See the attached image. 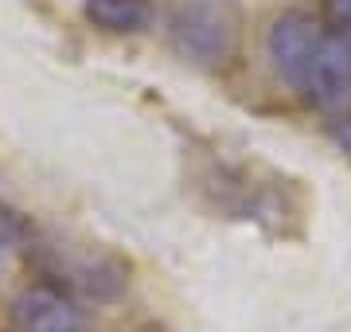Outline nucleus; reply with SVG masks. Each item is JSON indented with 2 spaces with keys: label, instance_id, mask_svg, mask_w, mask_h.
Instances as JSON below:
<instances>
[{
  "label": "nucleus",
  "instance_id": "1",
  "mask_svg": "<svg viewBox=\"0 0 351 332\" xmlns=\"http://www.w3.org/2000/svg\"><path fill=\"white\" fill-rule=\"evenodd\" d=\"M269 67L324 114H351V36L328 32L308 12L277 16L265 32Z\"/></svg>",
  "mask_w": 351,
  "mask_h": 332
},
{
  "label": "nucleus",
  "instance_id": "3",
  "mask_svg": "<svg viewBox=\"0 0 351 332\" xmlns=\"http://www.w3.org/2000/svg\"><path fill=\"white\" fill-rule=\"evenodd\" d=\"M39 270L55 278L71 297H94V301H113L125 289V270L110 254H101L94 246H75V243H43L39 246Z\"/></svg>",
  "mask_w": 351,
  "mask_h": 332
},
{
  "label": "nucleus",
  "instance_id": "6",
  "mask_svg": "<svg viewBox=\"0 0 351 332\" xmlns=\"http://www.w3.org/2000/svg\"><path fill=\"white\" fill-rule=\"evenodd\" d=\"M24 243H27V223H24V215H20L16 207L0 204V258H8L12 250H20Z\"/></svg>",
  "mask_w": 351,
  "mask_h": 332
},
{
  "label": "nucleus",
  "instance_id": "7",
  "mask_svg": "<svg viewBox=\"0 0 351 332\" xmlns=\"http://www.w3.org/2000/svg\"><path fill=\"white\" fill-rule=\"evenodd\" d=\"M324 8H328V16L336 20L339 32L351 36V0H324Z\"/></svg>",
  "mask_w": 351,
  "mask_h": 332
},
{
  "label": "nucleus",
  "instance_id": "8",
  "mask_svg": "<svg viewBox=\"0 0 351 332\" xmlns=\"http://www.w3.org/2000/svg\"><path fill=\"white\" fill-rule=\"evenodd\" d=\"M332 141H336L343 153H351V114H343L339 121H332Z\"/></svg>",
  "mask_w": 351,
  "mask_h": 332
},
{
  "label": "nucleus",
  "instance_id": "2",
  "mask_svg": "<svg viewBox=\"0 0 351 332\" xmlns=\"http://www.w3.org/2000/svg\"><path fill=\"white\" fill-rule=\"evenodd\" d=\"M168 43L199 71H226L242 47V16L234 0H180L168 20Z\"/></svg>",
  "mask_w": 351,
  "mask_h": 332
},
{
  "label": "nucleus",
  "instance_id": "5",
  "mask_svg": "<svg viewBox=\"0 0 351 332\" xmlns=\"http://www.w3.org/2000/svg\"><path fill=\"white\" fill-rule=\"evenodd\" d=\"M82 12L90 24L110 36H137L152 24L149 0H82Z\"/></svg>",
  "mask_w": 351,
  "mask_h": 332
},
{
  "label": "nucleus",
  "instance_id": "4",
  "mask_svg": "<svg viewBox=\"0 0 351 332\" xmlns=\"http://www.w3.org/2000/svg\"><path fill=\"white\" fill-rule=\"evenodd\" d=\"M12 317L20 332H86V317L78 301L51 281H36L20 289L12 301Z\"/></svg>",
  "mask_w": 351,
  "mask_h": 332
}]
</instances>
